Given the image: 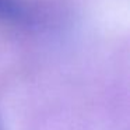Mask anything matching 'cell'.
<instances>
[{
    "label": "cell",
    "mask_w": 130,
    "mask_h": 130,
    "mask_svg": "<svg viewBox=\"0 0 130 130\" xmlns=\"http://www.w3.org/2000/svg\"><path fill=\"white\" fill-rule=\"evenodd\" d=\"M34 14L23 0H0V20L23 24L31 23Z\"/></svg>",
    "instance_id": "6da1fadb"
}]
</instances>
